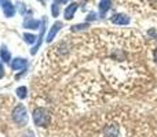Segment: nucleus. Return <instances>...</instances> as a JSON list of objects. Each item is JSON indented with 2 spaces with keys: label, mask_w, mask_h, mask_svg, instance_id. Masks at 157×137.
Returning a JSON list of instances; mask_svg holds the SVG:
<instances>
[{
  "label": "nucleus",
  "mask_w": 157,
  "mask_h": 137,
  "mask_svg": "<svg viewBox=\"0 0 157 137\" xmlns=\"http://www.w3.org/2000/svg\"><path fill=\"white\" fill-rule=\"evenodd\" d=\"M44 23H46V21H43V25H41V29H40V36L37 37V43H36V45L33 47V49H32V55H35L36 52H37L39 47H40V44H41V38H43V34H44Z\"/></svg>",
  "instance_id": "6e6552de"
},
{
  "label": "nucleus",
  "mask_w": 157,
  "mask_h": 137,
  "mask_svg": "<svg viewBox=\"0 0 157 137\" xmlns=\"http://www.w3.org/2000/svg\"><path fill=\"white\" fill-rule=\"evenodd\" d=\"M33 121H35L36 126L39 128H46L50 125V121H51V117L47 113L44 108H36L33 111Z\"/></svg>",
  "instance_id": "f257e3e1"
},
{
  "label": "nucleus",
  "mask_w": 157,
  "mask_h": 137,
  "mask_svg": "<svg viewBox=\"0 0 157 137\" xmlns=\"http://www.w3.org/2000/svg\"><path fill=\"white\" fill-rule=\"evenodd\" d=\"M110 8V0H101L99 3V13L101 15H105L108 10Z\"/></svg>",
  "instance_id": "0eeeda50"
},
{
  "label": "nucleus",
  "mask_w": 157,
  "mask_h": 137,
  "mask_svg": "<svg viewBox=\"0 0 157 137\" xmlns=\"http://www.w3.org/2000/svg\"><path fill=\"white\" fill-rule=\"evenodd\" d=\"M153 58H155V62L157 63V49H155V52H153Z\"/></svg>",
  "instance_id": "2eb2a0df"
},
{
  "label": "nucleus",
  "mask_w": 157,
  "mask_h": 137,
  "mask_svg": "<svg viewBox=\"0 0 157 137\" xmlns=\"http://www.w3.org/2000/svg\"><path fill=\"white\" fill-rule=\"evenodd\" d=\"M24 37H25V41H26V43H29V44H33L36 41V37L33 34H28V33H26Z\"/></svg>",
  "instance_id": "f8f14e48"
},
{
  "label": "nucleus",
  "mask_w": 157,
  "mask_h": 137,
  "mask_svg": "<svg viewBox=\"0 0 157 137\" xmlns=\"http://www.w3.org/2000/svg\"><path fill=\"white\" fill-rule=\"evenodd\" d=\"M58 2H61V3H66L68 0H58Z\"/></svg>",
  "instance_id": "f3484780"
},
{
  "label": "nucleus",
  "mask_w": 157,
  "mask_h": 137,
  "mask_svg": "<svg viewBox=\"0 0 157 137\" xmlns=\"http://www.w3.org/2000/svg\"><path fill=\"white\" fill-rule=\"evenodd\" d=\"M11 67L15 70V71H24V70H26V67H28V62L25 59H22V58H17V59L13 60Z\"/></svg>",
  "instance_id": "7ed1b4c3"
},
{
  "label": "nucleus",
  "mask_w": 157,
  "mask_h": 137,
  "mask_svg": "<svg viewBox=\"0 0 157 137\" xmlns=\"http://www.w3.org/2000/svg\"><path fill=\"white\" fill-rule=\"evenodd\" d=\"M28 88L26 86H21V88L17 89V95H18V97H21V99H25V97L28 96Z\"/></svg>",
  "instance_id": "9d476101"
},
{
  "label": "nucleus",
  "mask_w": 157,
  "mask_h": 137,
  "mask_svg": "<svg viewBox=\"0 0 157 137\" xmlns=\"http://www.w3.org/2000/svg\"><path fill=\"white\" fill-rule=\"evenodd\" d=\"M61 26H62V23H61V22H55V23L52 25L51 30H50L48 36H47V41H48V43H51V41H52V40H54V38H55V36H57V33L59 32Z\"/></svg>",
  "instance_id": "20e7f679"
},
{
  "label": "nucleus",
  "mask_w": 157,
  "mask_h": 137,
  "mask_svg": "<svg viewBox=\"0 0 157 137\" xmlns=\"http://www.w3.org/2000/svg\"><path fill=\"white\" fill-rule=\"evenodd\" d=\"M2 77H3V67L0 66V78H2Z\"/></svg>",
  "instance_id": "dca6fc26"
},
{
  "label": "nucleus",
  "mask_w": 157,
  "mask_h": 137,
  "mask_svg": "<svg viewBox=\"0 0 157 137\" xmlns=\"http://www.w3.org/2000/svg\"><path fill=\"white\" fill-rule=\"evenodd\" d=\"M39 25H40V22L36 21V19H26L25 21V26L30 27V29H37Z\"/></svg>",
  "instance_id": "1a4fd4ad"
},
{
  "label": "nucleus",
  "mask_w": 157,
  "mask_h": 137,
  "mask_svg": "<svg viewBox=\"0 0 157 137\" xmlns=\"http://www.w3.org/2000/svg\"><path fill=\"white\" fill-rule=\"evenodd\" d=\"M112 22L116 25H127L130 22V18L123 15V14H116V15L112 16Z\"/></svg>",
  "instance_id": "39448f33"
},
{
  "label": "nucleus",
  "mask_w": 157,
  "mask_h": 137,
  "mask_svg": "<svg viewBox=\"0 0 157 137\" xmlns=\"http://www.w3.org/2000/svg\"><path fill=\"white\" fill-rule=\"evenodd\" d=\"M76 10H77V4H71V5H68V7H66V10H65V14H63V15H65V18L66 19H72L73 18V15H75V13H76Z\"/></svg>",
  "instance_id": "423d86ee"
},
{
  "label": "nucleus",
  "mask_w": 157,
  "mask_h": 137,
  "mask_svg": "<svg viewBox=\"0 0 157 137\" xmlns=\"http://www.w3.org/2000/svg\"><path fill=\"white\" fill-rule=\"evenodd\" d=\"M13 119L18 126H25L28 122V113L26 108L22 104H18L13 111Z\"/></svg>",
  "instance_id": "f03ea898"
},
{
  "label": "nucleus",
  "mask_w": 157,
  "mask_h": 137,
  "mask_svg": "<svg viewBox=\"0 0 157 137\" xmlns=\"http://www.w3.org/2000/svg\"><path fill=\"white\" fill-rule=\"evenodd\" d=\"M2 58L4 59V62H7V60H10V52L6 51V48H3L2 51Z\"/></svg>",
  "instance_id": "ddd939ff"
},
{
  "label": "nucleus",
  "mask_w": 157,
  "mask_h": 137,
  "mask_svg": "<svg viewBox=\"0 0 157 137\" xmlns=\"http://www.w3.org/2000/svg\"><path fill=\"white\" fill-rule=\"evenodd\" d=\"M51 7H52V15L57 16V15H58V4L55 3V4H52Z\"/></svg>",
  "instance_id": "4468645a"
},
{
  "label": "nucleus",
  "mask_w": 157,
  "mask_h": 137,
  "mask_svg": "<svg viewBox=\"0 0 157 137\" xmlns=\"http://www.w3.org/2000/svg\"><path fill=\"white\" fill-rule=\"evenodd\" d=\"M4 13H6V15H7V16L14 15V8H13V5H11L8 2L4 4Z\"/></svg>",
  "instance_id": "9b49d317"
}]
</instances>
